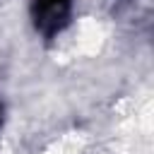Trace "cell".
<instances>
[{
  "mask_svg": "<svg viewBox=\"0 0 154 154\" xmlns=\"http://www.w3.org/2000/svg\"><path fill=\"white\" fill-rule=\"evenodd\" d=\"M70 12H72V0H31L34 26L46 38H53L67 26Z\"/></svg>",
  "mask_w": 154,
  "mask_h": 154,
  "instance_id": "1",
  "label": "cell"
},
{
  "mask_svg": "<svg viewBox=\"0 0 154 154\" xmlns=\"http://www.w3.org/2000/svg\"><path fill=\"white\" fill-rule=\"evenodd\" d=\"M0 118H2V106H0Z\"/></svg>",
  "mask_w": 154,
  "mask_h": 154,
  "instance_id": "2",
  "label": "cell"
}]
</instances>
